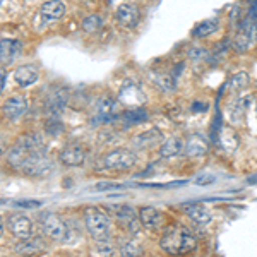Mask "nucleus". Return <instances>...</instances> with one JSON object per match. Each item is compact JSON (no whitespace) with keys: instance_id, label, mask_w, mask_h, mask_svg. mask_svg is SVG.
Segmentation results:
<instances>
[{"instance_id":"nucleus-8","label":"nucleus","mask_w":257,"mask_h":257,"mask_svg":"<svg viewBox=\"0 0 257 257\" xmlns=\"http://www.w3.org/2000/svg\"><path fill=\"white\" fill-rule=\"evenodd\" d=\"M69 103V91L65 88H53L50 89L47 99H45V111L47 117H60L62 113L67 108Z\"/></svg>"},{"instance_id":"nucleus-38","label":"nucleus","mask_w":257,"mask_h":257,"mask_svg":"<svg viewBox=\"0 0 257 257\" xmlns=\"http://www.w3.org/2000/svg\"><path fill=\"white\" fill-rule=\"evenodd\" d=\"M6 70L4 69H0V93H2V89H4V86H6Z\"/></svg>"},{"instance_id":"nucleus-11","label":"nucleus","mask_w":257,"mask_h":257,"mask_svg":"<svg viewBox=\"0 0 257 257\" xmlns=\"http://www.w3.org/2000/svg\"><path fill=\"white\" fill-rule=\"evenodd\" d=\"M118 99L122 105H127L128 108H136V106H141L144 103V94L141 88L136 82L132 81H123L122 88H120V93H118Z\"/></svg>"},{"instance_id":"nucleus-15","label":"nucleus","mask_w":257,"mask_h":257,"mask_svg":"<svg viewBox=\"0 0 257 257\" xmlns=\"http://www.w3.org/2000/svg\"><path fill=\"white\" fill-rule=\"evenodd\" d=\"M182 208H184L185 214H187L194 223H197V225H201V226H206L211 219H213L209 209L206 208V206H202L201 202H189V204H184Z\"/></svg>"},{"instance_id":"nucleus-9","label":"nucleus","mask_w":257,"mask_h":257,"mask_svg":"<svg viewBox=\"0 0 257 257\" xmlns=\"http://www.w3.org/2000/svg\"><path fill=\"white\" fill-rule=\"evenodd\" d=\"M115 19L122 28H127V30H132L141 23V9L136 4L132 2H125L120 4L115 11Z\"/></svg>"},{"instance_id":"nucleus-16","label":"nucleus","mask_w":257,"mask_h":257,"mask_svg":"<svg viewBox=\"0 0 257 257\" xmlns=\"http://www.w3.org/2000/svg\"><path fill=\"white\" fill-rule=\"evenodd\" d=\"M28 110V99L24 96H12L4 103V115L9 120H18Z\"/></svg>"},{"instance_id":"nucleus-22","label":"nucleus","mask_w":257,"mask_h":257,"mask_svg":"<svg viewBox=\"0 0 257 257\" xmlns=\"http://www.w3.org/2000/svg\"><path fill=\"white\" fill-rule=\"evenodd\" d=\"M219 144L223 146V149L228 153L237 151V148L240 146V138L237 136V132L230 127H221L219 128Z\"/></svg>"},{"instance_id":"nucleus-13","label":"nucleus","mask_w":257,"mask_h":257,"mask_svg":"<svg viewBox=\"0 0 257 257\" xmlns=\"http://www.w3.org/2000/svg\"><path fill=\"white\" fill-rule=\"evenodd\" d=\"M59 160L65 167H81L86 160V149L81 144H70L60 151Z\"/></svg>"},{"instance_id":"nucleus-28","label":"nucleus","mask_w":257,"mask_h":257,"mask_svg":"<svg viewBox=\"0 0 257 257\" xmlns=\"http://www.w3.org/2000/svg\"><path fill=\"white\" fill-rule=\"evenodd\" d=\"M123 120H127L128 123H141L148 118V111L143 106H136V108H128L122 113Z\"/></svg>"},{"instance_id":"nucleus-26","label":"nucleus","mask_w":257,"mask_h":257,"mask_svg":"<svg viewBox=\"0 0 257 257\" xmlns=\"http://www.w3.org/2000/svg\"><path fill=\"white\" fill-rule=\"evenodd\" d=\"M255 43V40L252 38L248 33L243 30V28H238V31H237V35L233 36V48L237 50L238 53H243V52H247L248 48L252 47V45Z\"/></svg>"},{"instance_id":"nucleus-36","label":"nucleus","mask_w":257,"mask_h":257,"mask_svg":"<svg viewBox=\"0 0 257 257\" xmlns=\"http://www.w3.org/2000/svg\"><path fill=\"white\" fill-rule=\"evenodd\" d=\"M248 18H254L257 19V0L250 4V7H248Z\"/></svg>"},{"instance_id":"nucleus-27","label":"nucleus","mask_w":257,"mask_h":257,"mask_svg":"<svg viewBox=\"0 0 257 257\" xmlns=\"http://www.w3.org/2000/svg\"><path fill=\"white\" fill-rule=\"evenodd\" d=\"M101 26H103V19L99 18L98 14L86 16V18L82 19V23H81L82 31L88 33V35H94V33H98L99 30H101Z\"/></svg>"},{"instance_id":"nucleus-31","label":"nucleus","mask_w":257,"mask_h":257,"mask_svg":"<svg viewBox=\"0 0 257 257\" xmlns=\"http://www.w3.org/2000/svg\"><path fill=\"white\" fill-rule=\"evenodd\" d=\"M38 242V238H33L30 240V242H23V243H19L18 247H16V250L19 252V254H33V252H36L40 248V243H36Z\"/></svg>"},{"instance_id":"nucleus-2","label":"nucleus","mask_w":257,"mask_h":257,"mask_svg":"<svg viewBox=\"0 0 257 257\" xmlns=\"http://www.w3.org/2000/svg\"><path fill=\"white\" fill-rule=\"evenodd\" d=\"M84 225L88 233L96 242H105L110 235V218L99 208H88L84 211Z\"/></svg>"},{"instance_id":"nucleus-43","label":"nucleus","mask_w":257,"mask_h":257,"mask_svg":"<svg viewBox=\"0 0 257 257\" xmlns=\"http://www.w3.org/2000/svg\"><path fill=\"white\" fill-rule=\"evenodd\" d=\"M0 2H2V0H0Z\"/></svg>"},{"instance_id":"nucleus-18","label":"nucleus","mask_w":257,"mask_h":257,"mask_svg":"<svg viewBox=\"0 0 257 257\" xmlns=\"http://www.w3.org/2000/svg\"><path fill=\"white\" fill-rule=\"evenodd\" d=\"M14 77H16V81H18L19 86H23V88H28V86L35 84V82L38 81L40 69L36 67V65H33V64L21 65V67L16 69Z\"/></svg>"},{"instance_id":"nucleus-14","label":"nucleus","mask_w":257,"mask_h":257,"mask_svg":"<svg viewBox=\"0 0 257 257\" xmlns=\"http://www.w3.org/2000/svg\"><path fill=\"white\" fill-rule=\"evenodd\" d=\"M138 213H139L141 225H143V228H146V230H158V228L163 225V213H160L156 208L144 206Z\"/></svg>"},{"instance_id":"nucleus-29","label":"nucleus","mask_w":257,"mask_h":257,"mask_svg":"<svg viewBox=\"0 0 257 257\" xmlns=\"http://www.w3.org/2000/svg\"><path fill=\"white\" fill-rule=\"evenodd\" d=\"M120 254L122 255H141L143 254V247L138 245L136 242L132 240H127L120 245Z\"/></svg>"},{"instance_id":"nucleus-33","label":"nucleus","mask_w":257,"mask_h":257,"mask_svg":"<svg viewBox=\"0 0 257 257\" xmlns=\"http://www.w3.org/2000/svg\"><path fill=\"white\" fill-rule=\"evenodd\" d=\"M122 184H113V182H105V184H98L93 190H113V189H122Z\"/></svg>"},{"instance_id":"nucleus-17","label":"nucleus","mask_w":257,"mask_h":257,"mask_svg":"<svg viewBox=\"0 0 257 257\" xmlns=\"http://www.w3.org/2000/svg\"><path fill=\"white\" fill-rule=\"evenodd\" d=\"M163 141V132L158 131V128H151V131L141 132V134L134 136L132 138V146L138 149H146V148H153L158 146Z\"/></svg>"},{"instance_id":"nucleus-39","label":"nucleus","mask_w":257,"mask_h":257,"mask_svg":"<svg viewBox=\"0 0 257 257\" xmlns=\"http://www.w3.org/2000/svg\"><path fill=\"white\" fill-rule=\"evenodd\" d=\"M4 151H6V143H4V141H0V155H2Z\"/></svg>"},{"instance_id":"nucleus-42","label":"nucleus","mask_w":257,"mask_h":257,"mask_svg":"<svg viewBox=\"0 0 257 257\" xmlns=\"http://www.w3.org/2000/svg\"><path fill=\"white\" fill-rule=\"evenodd\" d=\"M255 118H257V106H255Z\"/></svg>"},{"instance_id":"nucleus-40","label":"nucleus","mask_w":257,"mask_h":257,"mask_svg":"<svg viewBox=\"0 0 257 257\" xmlns=\"http://www.w3.org/2000/svg\"><path fill=\"white\" fill-rule=\"evenodd\" d=\"M4 233V223H2V218H0V235Z\"/></svg>"},{"instance_id":"nucleus-7","label":"nucleus","mask_w":257,"mask_h":257,"mask_svg":"<svg viewBox=\"0 0 257 257\" xmlns=\"http://www.w3.org/2000/svg\"><path fill=\"white\" fill-rule=\"evenodd\" d=\"M118 117H120V103L117 99H113L110 96H103L98 99L96 106H94V115H93L94 123H106Z\"/></svg>"},{"instance_id":"nucleus-6","label":"nucleus","mask_w":257,"mask_h":257,"mask_svg":"<svg viewBox=\"0 0 257 257\" xmlns=\"http://www.w3.org/2000/svg\"><path fill=\"white\" fill-rule=\"evenodd\" d=\"M108 209L111 211L115 218L118 219L123 225V228L128 231V233H138L139 228L143 226L139 221V213L136 211L132 206L128 204H115V206H108Z\"/></svg>"},{"instance_id":"nucleus-20","label":"nucleus","mask_w":257,"mask_h":257,"mask_svg":"<svg viewBox=\"0 0 257 257\" xmlns=\"http://www.w3.org/2000/svg\"><path fill=\"white\" fill-rule=\"evenodd\" d=\"M21 52V41L9 40V38H0V62L2 64H11L19 55Z\"/></svg>"},{"instance_id":"nucleus-19","label":"nucleus","mask_w":257,"mask_h":257,"mask_svg":"<svg viewBox=\"0 0 257 257\" xmlns=\"http://www.w3.org/2000/svg\"><path fill=\"white\" fill-rule=\"evenodd\" d=\"M161 158H175L180 153H184V141L180 138H168L163 139L158 149Z\"/></svg>"},{"instance_id":"nucleus-3","label":"nucleus","mask_w":257,"mask_h":257,"mask_svg":"<svg viewBox=\"0 0 257 257\" xmlns=\"http://www.w3.org/2000/svg\"><path fill=\"white\" fill-rule=\"evenodd\" d=\"M40 226H41V230H43V233L47 235L50 240H55V242H64V240H67L69 237L67 223L55 213H45L43 216L40 218Z\"/></svg>"},{"instance_id":"nucleus-10","label":"nucleus","mask_w":257,"mask_h":257,"mask_svg":"<svg viewBox=\"0 0 257 257\" xmlns=\"http://www.w3.org/2000/svg\"><path fill=\"white\" fill-rule=\"evenodd\" d=\"M208 151H209V141L204 134H201V132H192L187 138V141L184 143L185 156H189V158H192V160L206 156Z\"/></svg>"},{"instance_id":"nucleus-37","label":"nucleus","mask_w":257,"mask_h":257,"mask_svg":"<svg viewBox=\"0 0 257 257\" xmlns=\"http://www.w3.org/2000/svg\"><path fill=\"white\" fill-rule=\"evenodd\" d=\"M213 182H214V178L213 177H204V178H197V180H196V184L197 185H206V184H213Z\"/></svg>"},{"instance_id":"nucleus-5","label":"nucleus","mask_w":257,"mask_h":257,"mask_svg":"<svg viewBox=\"0 0 257 257\" xmlns=\"http://www.w3.org/2000/svg\"><path fill=\"white\" fill-rule=\"evenodd\" d=\"M138 163V155L131 149H113L101 158L103 170H128Z\"/></svg>"},{"instance_id":"nucleus-25","label":"nucleus","mask_w":257,"mask_h":257,"mask_svg":"<svg viewBox=\"0 0 257 257\" xmlns=\"http://www.w3.org/2000/svg\"><path fill=\"white\" fill-rule=\"evenodd\" d=\"M219 28V19H206L202 23H199L194 26L192 30V36L197 40H202V38H208L213 33H216Z\"/></svg>"},{"instance_id":"nucleus-32","label":"nucleus","mask_w":257,"mask_h":257,"mask_svg":"<svg viewBox=\"0 0 257 257\" xmlns=\"http://www.w3.org/2000/svg\"><path fill=\"white\" fill-rule=\"evenodd\" d=\"M14 204L18 206V208L35 209V208H40V206H41V201H31V199H26V201H16Z\"/></svg>"},{"instance_id":"nucleus-1","label":"nucleus","mask_w":257,"mask_h":257,"mask_svg":"<svg viewBox=\"0 0 257 257\" xmlns=\"http://www.w3.org/2000/svg\"><path fill=\"white\" fill-rule=\"evenodd\" d=\"M160 247L170 255H182L197 248V238L184 226H168L160 238Z\"/></svg>"},{"instance_id":"nucleus-23","label":"nucleus","mask_w":257,"mask_h":257,"mask_svg":"<svg viewBox=\"0 0 257 257\" xmlns=\"http://www.w3.org/2000/svg\"><path fill=\"white\" fill-rule=\"evenodd\" d=\"M149 76H151V81L155 82L156 86L165 91V93H173V91L177 89V82H175V77L170 76L167 72H160V70H151L149 72Z\"/></svg>"},{"instance_id":"nucleus-21","label":"nucleus","mask_w":257,"mask_h":257,"mask_svg":"<svg viewBox=\"0 0 257 257\" xmlns=\"http://www.w3.org/2000/svg\"><path fill=\"white\" fill-rule=\"evenodd\" d=\"M65 11H67V7H65V4L62 0H47L40 9L41 16L47 21H55L64 18Z\"/></svg>"},{"instance_id":"nucleus-41","label":"nucleus","mask_w":257,"mask_h":257,"mask_svg":"<svg viewBox=\"0 0 257 257\" xmlns=\"http://www.w3.org/2000/svg\"><path fill=\"white\" fill-rule=\"evenodd\" d=\"M4 202H6V201H4V199H0V204H4Z\"/></svg>"},{"instance_id":"nucleus-4","label":"nucleus","mask_w":257,"mask_h":257,"mask_svg":"<svg viewBox=\"0 0 257 257\" xmlns=\"http://www.w3.org/2000/svg\"><path fill=\"white\" fill-rule=\"evenodd\" d=\"M19 170L31 177H45L53 172V163L48 160L47 151H35L24 160Z\"/></svg>"},{"instance_id":"nucleus-30","label":"nucleus","mask_w":257,"mask_h":257,"mask_svg":"<svg viewBox=\"0 0 257 257\" xmlns=\"http://www.w3.org/2000/svg\"><path fill=\"white\" fill-rule=\"evenodd\" d=\"M45 131H47L48 134L57 136V134H60V132L64 131V123L60 122L59 117H48L47 125H45Z\"/></svg>"},{"instance_id":"nucleus-12","label":"nucleus","mask_w":257,"mask_h":257,"mask_svg":"<svg viewBox=\"0 0 257 257\" xmlns=\"http://www.w3.org/2000/svg\"><path fill=\"white\" fill-rule=\"evenodd\" d=\"M9 230L14 237L21 240H28L33 233V223L24 214H14V216L9 218Z\"/></svg>"},{"instance_id":"nucleus-24","label":"nucleus","mask_w":257,"mask_h":257,"mask_svg":"<svg viewBox=\"0 0 257 257\" xmlns=\"http://www.w3.org/2000/svg\"><path fill=\"white\" fill-rule=\"evenodd\" d=\"M248 84H250V76L245 70H240V72H235L230 79L226 81V89L230 93H240V91L247 89Z\"/></svg>"},{"instance_id":"nucleus-34","label":"nucleus","mask_w":257,"mask_h":257,"mask_svg":"<svg viewBox=\"0 0 257 257\" xmlns=\"http://www.w3.org/2000/svg\"><path fill=\"white\" fill-rule=\"evenodd\" d=\"M206 53H208V52H206V48L196 47V48H192V50H190V52H189V55L192 57V59H202V57H204Z\"/></svg>"},{"instance_id":"nucleus-35","label":"nucleus","mask_w":257,"mask_h":257,"mask_svg":"<svg viewBox=\"0 0 257 257\" xmlns=\"http://www.w3.org/2000/svg\"><path fill=\"white\" fill-rule=\"evenodd\" d=\"M190 108H192V111H206V110H208V103H206V101H196L192 106H190Z\"/></svg>"}]
</instances>
